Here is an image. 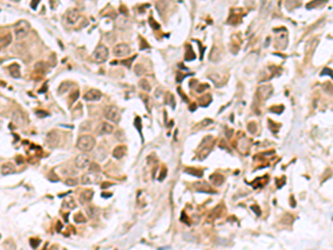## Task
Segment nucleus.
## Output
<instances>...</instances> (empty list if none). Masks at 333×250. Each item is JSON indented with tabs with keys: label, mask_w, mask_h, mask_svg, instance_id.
Listing matches in <instances>:
<instances>
[{
	"label": "nucleus",
	"mask_w": 333,
	"mask_h": 250,
	"mask_svg": "<svg viewBox=\"0 0 333 250\" xmlns=\"http://www.w3.org/2000/svg\"><path fill=\"white\" fill-rule=\"evenodd\" d=\"M94 146H96V140L90 135L80 136L77 140V148L81 151H90L93 149Z\"/></svg>",
	"instance_id": "f257e3e1"
},
{
	"label": "nucleus",
	"mask_w": 333,
	"mask_h": 250,
	"mask_svg": "<svg viewBox=\"0 0 333 250\" xmlns=\"http://www.w3.org/2000/svg\"><path fill=\"white\" fill-rule=\"evenodd\" d=\"M30 31V23L26 20H20L14 26V35L17 39H22L27 36Z\"/></svg>",
	"instance_id": "f03ea898"
},
{
	"label": "nucleus",
	"mask_w": 333,
	"mask_h": 250,
	"mask_svg": "<svg viewBox=\"0 0 333 250\" xmlns=\"http://www.w3.org/2000/svg\"><path fill=\"white\" fill-rule=\"evenodd\" d=\"M92 56H93L96 61L103 62V61H106L107 59H108V57H109V50H108V48H107L106 46H99V47H97L96 50L93 51Z\"/></svg>",
	"instance_id": "7ed1b4c3"
},
{
	"label": "nucleus",
	"mask_w": 333,
	"mask_h": 250,
	"mask_svg": "<svg viewBox=\"0 0 333 250\" xmlns=\"http://www.w3.org/2000/svg\"><path fill=\"white\" fill-rule=\"evenodd\" d=\"M105 117L108 120L116 122V123H118L120 121V112H119L118 108L112 107V106L111 107H107L105 109Z\"/></svg>",
	"instance_id": "20e7f679"
},
{
	"label": "nucleus",
	"mask_w": 333,
	"mask_h": 250,
	"mask_svg": "<svg viewBox=\"0 0 333 250\" xmlns=\"http://www.w3.org/2000/svg\"><path fill=\"white\" fill-rule=\"evenodd\" d=\"M60 142V135L57 130H51L46 136V143L50 148H56L58 143Z\"/></svg>",
	"instance_id": "39448f33"
},
{
	"label": "nucleus",
	"mask_w": 333,
	"mask_h": 250,
	"mask_svg": "<svg viewBox=\"0 0 333 250\" xmlns=\"http://www.w3.org/2000/svg\"><path fill=\"white\" fill-rule=\"evenodd\" d=\"M89 164H90V159H89V156L85 153H80L75 159V166L78 169H85L89 167Z\"/></svg>",
	"instance_id": "423d86ee"
},
{
	"label": "nucleus",
	"mask_w": 333,
	"mask_h": 250,
	"mask_svg": "<svg viewBox=\"0 0 333 250\" xmlns=\"http://www.w3.org/2000/svg\"><path fill=\"white\" fill-rule=\"evenodd\" d=\"M79 17H80V14L77 9H70L64 14V20L68 25H75L79 20Z\"/></svg>",
	"instance_id": "0eeeda50"
},
{
	"label": "nucleus",
	"mask_w": 333,
	"mask_h": 250,
	"mask_svg": "<svg viewBox=\"0 0 333 250\" xmlns=\"http://www.w3.org/2000/svg\"><path fill=\"white\" fill-rule=\"evenodd\" d=\"M114 53L117 57H126L130 53V47L127 43H119L114 48Z\"/></svg>",
	"instance_id": "6e6552de"
},
{
	"label": "nucleus",
	"mask_w": 333,
	"mask_h": 250,
	"mask_svg": "<svg viewBox=\"0 0 333 250\" xmlns=\"http://www.w3.org/2000/svg\"><path fill=\"white\" fill-rule=\"evenodd\" d=\"M114 131V126L109 122H101L99 126L97 127V134L99 136H105V135H109Z\"/></svg>",
	"instance_id": "1a4fd4ad"
},
{
	"label": "nucleus",
	"mask_w": 333,
	"mask_h": 250,
	"mask_svg": "<svg viewBox=\"0 0 333 250\" xmlns=\"http://www.w3.org/2000/svg\"><path fill=\"white\" fill-rule=\"evenodd\" d=\"M273 90H272V86L267 85V86H261L258 88V96L261 98L262 100L268 99L270 96L272 95Z\"/></svg>",
	"instance_id": "9d476101"
},
{
	"label": "nucleus",
	"mask_w": 333,
	"mask_h": 250,
	"mask_svg": "<svg viewBox=\"0 0 333 250\" xmlns=\"http://www.w3.org/2000/svg\"><path fill=\"white\" fill-rule=\"evenodd\" d=\"M102 97V93L100 90H97V89H91L89 90L88 92L85 93L83 96V99L87 100V101H97V100H100Z\"/></svg>",
	"instance_id": "9b49d317"
},
{
	"label": "nucleus",
	"mask_w": 333,
	"mask_h": 250,
	"mask_svg": "<svg viewBox=\"0 0 333 250\" xmlns=\"http://www.w3.org/2000/svg\"><path fill=\"white\" fill-rule=\"evenodd\" d=\"M12 120L16 125L18 126H22L25 123V116L20 110H14L12 112Z\"/></svg>",
	"instance_id": "f8f14e48"
},
{
	"label": "nucleus",
	"mask_w": 333,
	"mask_h": 250,
	"mask_svg": "<svg viewBox=\"0 0 333 250\" xmlns=\"http://www.w3.org/2000/svg\"><path fill=\"white\" fill-rule=\"evenodd\" d=\"M126 151H127L126 147H123V146H118V147H116V148L114 149L112 155H114V157L116 158V159H121V158L126 155Z\"/></svg>",
	"instance_id": "ddd939ff"
},
{
	"label": "nucleus",
	"mask_w": 333,
	"mask_h": 250,
	"mask_svg": "<svg viewBox=\"0 0 333 250\" xmlns=\"http://www.w3.org/2000/svg\"><path fill=\"white\" fill-rule=\"evenodd\" d=\"M92 196H93L92 190H85L83 192H81L80 193V201H81V203L89 202V201L92 199Z\"/></svg>",
	"instance_id": "4468645a"
},
{
	"label": "nucleus",
	"mask_w": 333,
	"mask_h": 250,
	"mask_svg": "<svg viewBox=\"0 0 333 250\" xmlns=\"http://www.w3.org/2000/svg\"><path fill=\"white\" fill-rule=\"evenodd\" d=\"M85 212L89 216V218L94 219V218H97L98 214H99V209L97 207H94V206H89V207L85 208Z\"/></svg>",
	"instance_id": "2eb2a0df"
},
{
	"label": "nucleus",
	"mask_w": 333,
	"mask_h": 250,
	"mask_svg": "<svg viewBox=\"0 0 333 250\" xmlns=\"http://www.w3.org/2000/svg\"><path fill=\"white\" fill-rule=\"evenodd\" d=\"M14 167L12 164H5L1 167V173L2 175H11L14 172Z\"/></svg>",
	"instance_id": "dca6fc26"
},
{
	"label": "nucleus",
	"mask_w": 333,
	"mask_h": 250,
	"mask_svg": "<svg viewBox=\"0 0 333 250\" xmlns=\"http://www.w3.org/2000/svg\"><path fill=\"white\" fill-rule=\"evenodd\" d=\"M194 186H196L197 190H199V191H204V192H212V189H210V187L208 186L206 182H197Z\"/></svg>",
	"instance_id": "f3484780"
},
{
	"label": "nucleus",
	"mask_w": 333,
	"mask_h": 250,
	"mask_svg": "<svg viewBox=\"0 0 333 250\" xmlns=\"http://www.w3.org/2000/svg\"><path fill=\"white\" fill-rule=\"evenodd\" d=\"M211 181L213 182V185L220 186V185H222V182L224 181V178H223V176H221L219 173H214V175L211 176Z\"/></svg>",
	"instance_id": "a211bd4d"
},
{
	"label": "nucleus",
	"mask_w": 333,
	"mask_h": 250,
	"mask_svg": "<svg viewBox=\"0 0 333 250\" xmlns=\"http://www.w3.org/2000/svg\"><path fill=\"white\" fill-rule=\"evenodd\" d=\"M9 70H10V75H11L12 77H14V78L20 77V73H19V66H18L17 64H11V66L9 67Z\"/></svg>",
	"instance_id": "6ab92c4d"
},
{
	"label": "nucleus",
	"mask_w": 333,
	"mask_h": 250,
	"mask_svg": "<svg viewBox=\"0 0 333 250\" xmlns=\"http://www.w3.org/2000/svg\"><path fill=\"white\" fill-rule=\"evenodd\" d=\"M70 87H71V84L69 82V81H64V82H62V84L60 85V87H59V95L66 93L69 89H70Z\"/></svg>",
	"instance_id": "aec40b11"
},
{
	"label": "nucleus",
	"mask_w": 333,
	"mask_h": 250,
	"mask_svg": "<svg viewBox=\"0 0 333 250\" xmlns=\"http://www.w3.org/2000/svg\"><path fill=\"white\" fill-rule=\"evenodd\" d=\"M194 58H196V55H194V52H193V50H192L191 46L188 45V46H187V52H185V60L190 61V60H193Z\"/></svg>",
	"instance_id": "412c9836"
},
{
	"label": "nucleus",
	"mask_w": 333,
	"mask_h": 250,
	"mask_svg": "<svg viewBox=\"0 0 333 250\" xmlns=\"http://www.w3.org/2000/svg\"><path fill=\"white\" fill-rule=\"evenodd\" d=\"M64 207L72 210V209H75V208L77 207V205H76L75 200L72 199V198H68V199H66L64 201Z\"/></svg>",
	"instance_id": "4be33fe9"
},
{
	"label": "nucleus",
	"mask_w": 333,
	"mask_h": 250,
	"mask_svg": "<svg viewBox=\"0 0 333 250\" xmlns=\"http://www.w3.org/2000/svg\"><path fill=\"white\" fill-rule=\"evenodd\" d=\"M11 42V36H10V34H7L6 36L3 37H0V45L1 46H8L9 43Z\"/></svg>",
	"instance_id": "5701e85b"
},
{
	"label": "nucleus",
	"mask_w": 333,
	"mask_h": 250,
	"mask_svg": "<svg viewBox=\"0 0 333 250\" xmlns=\"http://www.w3.org/2000/svg\"><path fill=\"white\" fill-rule=\"evenodd\" d=\"M210 102H211V96H210V95H206L204 97L200 98V105H201L202 107H207Z\"/></svg>",
	"instance_id": "b1692460"
},
{
	"label": "nucleus",
	"mask_w": 333,
	"mask_h": 250,
	"mask_svg": "<svg viewBox=\"0 0 333 250\" xmlns=\"http://www.w3.org/2000/svg\"><path fill=\"white\" fill-rule=\"evenodd\" d=\"M80 182H81L82 185H91V184H92L91 176H90L89 173H85V175H83V176L81 177V179H80Z\"/></svg>",
	"instance_id": "393cba45"
},
{
	"label": "nucleus",
	"mask_w": 333,
	"mask_h": 250,
	"mask_svg": "<svg viewBox=\"0 0 333 250\" xmlns=\"http://www.w3.org/2000/svg\"><path fill=\"white\" fill-rule=\"evenodd\" d=\"M140 87L142 88V90H146V91H150L151 90V86H150L149 81L146 80V79H142L141 81L139 82Z\"/></svg>",
	"instance_id": "a878e982"
},
{
	"label": "nucleus",
	"mask_w": 333,
	"mask_h": 250,
	"mask_svg": "<svg viewBox=\"0 0 333 250\" xmlns=\"http://www.w3.org/2000/svg\"><path fill=\"white\" fill-rule=\"evenodd\" d=\"M73 220L77 223H83V222L87 221V218L82 214H76L75 217H73Z\"/></svg>",
	"instance_id": "bb28decb"
},
{
	"label": "nucleus",
	"mask_w": 333,
	"mask_h": 250,
	"mask_svg": "<svg viewBox=\"0 0 333 250\" xmlns=\"http://www.w3.org/2000/svg\"><path fill=\"white\" fill-rule=\"evenodd\" d=\"M88 168H89V171L93 172V173L100 171V166L97 164V162H90V164H89Z\"/></svg>",
	"instance_id": "cd10ccee"
},
{
	"label": "nucleus",
	"mask_w": 333,
	"mask_h": 250,
	"mask_svg": "<svg viewBox=\"0 0 333 250\" xmlns=\"http://www.w3.org/2000/svg\"><path fill=\"white\" fill-rule=\"evenodd\" d=\"M64 182H66V185H67V186H77V185H78V180H77V179H75V178H68V179H66V181H64Z\"/></svg>",
	"instance_id": "c85d7f7f"
},
{
	"label": "nucleus",
	"mask_w": 333,
	"mask_h": 250,
	"mask_svg": "<svg viewBox=\"0 0 333 250\" xmlns=\"http://www.w3.org/2000/svg\"><path fill=\"white\" fill-rule=\"evenodd\" d=\"M185 172H188V173H191V175H193V176H197V177H201V176H202V172L198 171L197 169H196V171H191V170H190V168H187V169H185Z\"/></svg>",
	"instance_id": "c756f323"
},
{
	"label": "nucleus",
	"mask_w": 333,
	"mask_h": 250,
	"mask_svg": "<svg viewBox=\"0 0 333 250\" xmlns=\"http://www.w3.org/2000/svg\"><path fill=\"white\" fill-rule=\"evenodd\" d=\"M30 243H31V246H32V248H37L38 246H39V243H40V240L39 239H31L30 240Z\"/></svg>",
	"instance_id": "7c9ffc66"
},
{
	"label": "nucleus",
	"mask_w": 333,
	"mask_h": 250,
	"mask_svg": "<svg viewBox=\"0 0 333 250\" xmlns=\"http://www.w3.org/2000/svg\"><path fill=\"white\" fill-rule=\"evenodd\" d=\"M78 95H79L78 90H76V91H75V92H73V93H72V95H71V96H70L71 103H72V102H75V101H76V100H77V98H78Z\"/></svg>",
	"instance_id": "2f4dec72"
},
{
	"label": "nucleus",
	"mask_w": 333,
	"mask_h": 250,
	"mask_svg": "<svg viewBox=\"0 0 333 250\" xmlns=\"http://www.w3.org/2000/svg\"><path fill=\"white\" fill-rule=\"evenodd\" d=\"M248 129L251 132H255V123L254 122H250L248 126Z\"/></svg>",
	"instance_id": "473e14b6"
},
{
	"label": "nucleus",
	"mask_w": 333,
	"mask_h": 250,
	"mask_svg": "<svg viewBox=\"0 0 333 250\" xmlns=\"http://www.w3.org/2000/svg\"><path fill=\"white\" fill-rule=\"evenodd\" d=\"M150 25H152L153 26V29H159L160 28V26L157 23L155 20H153V18H150Z\"/></svg>",
	"instance_id": "72a5a7b5"
},
{
	"label": "nucleus",
	"mask_w": 333,
	"mask_h": 250,
	"mask_svg": "<svg viewBox=\"0 0 333 250\" xmlns=\"http://www.w3.org/2000/svg\"><path fill=\"white\" fill-rule=\"evenodd\" d=\"M140 121H141V120H140V118H139V117H137V118H135V125H137V126H135V127H137V128H138V130H139V131H140V132H141V129H140V126H139V123H140Z\"/></svg>",
	"instance_id": "f704fd0d"
},
{
	"label": "nucleus",
	"mask_w": 333,
	"mask_h": 250,
	"mask_svg": "<svg viewBox=\"0 0 333 250\" xmlns=\"http://www.w3.org/2000/svg\"><path fill=\"white\" fill-rule=\"evenodd\" d=\"M204 88H208V85H201V86L199 87L198 89H197V92H202V91H203V89H204Z\"/></svg>",
	"instance_id": "c9c22d12"
},
{
	"label": "nucleus",
	"mask_w": 333,
	"mask_h": 250,
	"mask_svg": "<svg viewBox=\"0 0 333 250\" xmlns=\"http://www.w3.org/2000/svg\"><path fill=\"white\" fill-rule=\"evenodd\" d=\"M38 3H39V1H34V2H31V7L35 9V8H37Z\"/></svg>",
	"instance_id": "e433bc0d"
},
{
	"label": "nucleus",
	"mask_w": 333,
	"mask_h": 250,
	"mask_svg": "<svg viewBox=\"0 0 333 250\" xmlns=\"http://www.w3.org/2000/svg\"><path fill=\"white\" fill-rule=\"evenodd\" d=\"M109 186H112V184H110V182H105V184L102 185V188L106 189V187H109Z\"/></svg>",
	"instance_id": "4c0bfd02"
}]
</instances>
